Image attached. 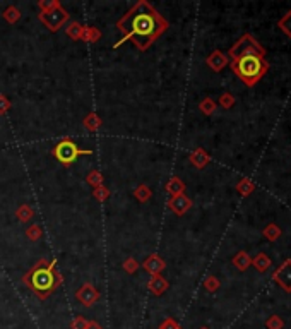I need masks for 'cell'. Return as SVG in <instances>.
<instances>
[{"instance_id": "1", "label": "cell", "mask_w": 291, "mask_h": 329, "mask_svg": "<svg viewBox=\"0 0 291 329\" xmlns=\"http://www.w3.org/2000/svg\"><path fill=\"white\" fill-rule=\"evenodd\" d=\"M117 28L122 33V40L117 43L115 48L124 41L134 40V45L139 50H146L151 43L166 31L168 23L163 19L161 14H158L156 9L144 0H139L136 6L117 21Z\"/></svg>"}, {"instance_id": "2", "label": "cell", "mask_w": 291, "mask_h": 329, "mask_svg": "<svg viewBox=\"0 0 291 329\" xmlns=\"http://www.w3.org/2000/svg\"><path fill=\"white\" fill-rule=\"evenodd\" d=\"M23 283L38 298L45 300L62 285V276L57 271V262L40 259L34 266L23 276Z\"/></svg>"}, {"instance_id": "3", "label": "cell", "mask_w": 291, "mask_h": 329, "mask_svg": "<svg viewBox=\"0 0 291 329\" xmlns=\"http://www.w3.org/2000/svg\"><path fill=\"white\" fill-rule=\"evenodd\" d=\"M231 69L242 79V82H245L249 88H252L266 76V72L269 71V64L266 59L257 53H247L231 60Z\"/></svg>"}, {"instance_id": "4", "label": "cell", "mask_w": 291, "mask_h": 329, "mask_svg": "<svg viewBox=\"0 0 291 329\" xmlns=\"http://www.w3.org/2000/svg\"><path fill=\"white\" fill-rule=\"evenodd\" d=\"M82 154L89 156V154H93V151L79 148V146H77L72 139H62L53 148V156L57 158V161L62 163L64 167H69V164H72L77 158L82 156Z\"/></svg>"}, {"instance_id": "5", "label": "cell", "mask_w": 291, "mask_h": 329, "mask_svg": "<svg viewBox=\"0 0 291 329\" xmlns=\"http://www.w3.org/2000/svg\"><path fill=\"white\" fill-rule=\"evenodd\" d=\"M247 53H257V55H260V57H264V55H266L264 46L260 45V43L255 40L254 36H252V34H243L240 40L235 43V45L228 51V55H229V59H231V60L242 57V55H247Z\"/></svg>"}, {"instance_id": "6", "label": "cell", "mask_w": 291, "mask_h": 329, "mask_svg": "<svg viewBox=\"0 0 291 329\" xmlns=\"http://www.w3.org/2000/svg\"><path fill=\"white\" fill-rule=\"evenodd\" d=\"M38 17H40V21L50 29V31H59V29L62 28V24L69 19V14L64 11L62 6H60L59 9H53V11H50V12H40Z\"/></svg>"}, {"instance_id": "7", "label": "cell", "mask_w": 291, "mask_h": 329, "mask_svg": "<svg viewBox=\"0 0 291 329\" xmlns=\"http://www.w3.org/2000/svg\"><path fill=\"white\" fill-rule=\"evenodd\" d=\"M76 298L79 300L81 305L84 307H93L98 302L99 292L93 283H84L82 287L76 292Z\"/></svg>"}, {"instance_id": "8", "label": "cell", "mask_w": 291, "mask_h": 329, "mask_svg": "<svg viewBox=\"0 0 291 329\" xmlns=\"http://www.w3.org/2000/svg\"><path fill=\"white\" fill-rule=\"evenodd\" d=\"M272 278L281 288L284 290L286 293H291V259H286V261L281 264L279 267L274 271Z\"/></svg>"}, {"instance_id": "9", "label": "cell", "mask_w": 291, "mask_h": 329, "mask_svg": "<svg viewBox=\"0 0 291 329\" xmlns=\"http://www.w3.org/2000/svg\"><path fill=\"white\" fill-rule=\"evenodd\" d=\"M168 207L178 216H184L187 211L192 207V201L185 196V194H180V196H173L170 201H168Z\"/></svg>"}, {"instance_id": "10", "label": "cell", "mask_w": 291, "mask_h": 329, "mask_svg": "<svg viewBox=\"0 0 291 329\" xmlns=\"http://www.w3.org/2000/svg\"><path fill=\"white\" fill-rule=\"evenodd\" d=\"M206 64L211 67V71L214 72H221L224 67L228 66V55L223 53L221 50H214L209 57L206 59Z\"/></svg>"}, {"instance_id": "11", "label": "cell", "mask_w": 291, "mask_h": 329, "mask_svg": "<svg viewBox=\"0 0 291 329\" xmlns=\"http://www.w3.org/2000/svg\"><path fill=\"white\" fill-rule=\"evenodd\" d=\"M164 266H166V264H164V261L161 257H159L158 254H153V255H149V257L146 259L144 261V269L149 272V275H159V272H161L163 269H164Z\"/></svg>"}, {"instance_id": "12", "label": "cell", "mask_w": 291, "mask_h": 329, "mask_svg": "<svg viewBox=\"0 0 291 329\" xmlns=\"http://www.w3.org/2000/svg\"><path fill=\"white\" fill-rule=\"evenodd\" d=\"M147 287H149V290H151V293H153V295L159 297V295H163V293L168 290V281L164 280L161 275H154L153 278L149 280Z\"/></svg>"}, {"instance_id": "13", "label": "cell", "mask_w": 291, "mask_h": 329, "mask_svg": "<svg viewBox=\"0 0 291 329\" xmlns=\"http://www.w3.org/2000/svg\"><path fill=\"white\" fill-rule=\"evenodd\" d=\"M189 159L195 168H199V170H201V168H204L207 163H209L211 156L207 154V151H204L202 148H197V149H194L192 153H190Z\"/></svg>"}, {"instance_id": "14", "label": "cell", "mask_w": 291, "mask_h": 329, "mask_svg": "<svg viewBox=\"0 0 291 329\" xmlns=\"http://www.w3.org/2000/svg\"><path fill=\"white\" fill-rule=\"evenodd\" d=\"M166 192L170 194V196H180V194L185 192V184L182 182L178 177H171L170 180H168L166 184Z\"/></svg>"}, {"instance_id": "15", "label": "cell", "mask_w": 291, "mask_h": 329, "mask_svg": "<svg viewBox=\"0 0 291 329\" xmlns=\"http://www.w3.org/2000/svg\"><path fill=\"white\" fill-rule=\"evenodd\" d=\"M231 261H233V264H235V267H237V269L247 271V269H249V266L252 264V257L245 252V250H240V252H238V254L231 259Z\"/></svg>"}, {"instance_id": "16", "label": "cell", "mask_w": 291, "mask_h": 329, "mask_svg": "<svg viewBox=\"0 0 291 329\" xmlns=\"http://www.w3.org/2000/svg\"><path fill=\"white\" fill-rule=\"evenodd\" d=\"M252 264H254L255 269H257V271L264 272V271H267L269 267H271V257H269L267 254L260 252V254L255 255L254 259H252Z\"/></svg>"}, {"instance_id": "17", "label": "cell", "mask_w": 291, "mask_h": 329, "mask_svg": "<svg viewBox=\"0 0 291 329\" xmlns=\"http://www.w3.org/2000/svg\"><path fill=\"white\" fill-rule=\"evenodd\" d=\"M254 189H255V185L250 179H242L237 184V190H238V194H240L242 197H249L250 194L254 192Z\"/></svg>"}, {"instance_id": "18", "label": "cell", "mask_w": 291, "mask_h": 329, "mask_svg": "<svg viewBox=\"0 0 291 329\" xmlns=\"http://www.w3.org/2000/svg\"><path fill=\"white\" fill-rule=\"evenodd\" d=\"M99 125H101V119L94 114V112H91V114L86 115V119H84V127L88 129V131H98L99 129Z\"/></svg>"}, {"instance_id": "19", "label": "cell", "mask_w": 291, "mask_h": 329, "mask_svg": "<svg viewBox=\"0 0 291 329\" xmlns=\"http://www.w3.org/2000/svg\"><path fill=\"white\" fill-rule=\"evenodd\" d=\"M281 228L277 227L276 223H271V225H267L266 228H264V237L269 240V242H276L277 239L281 237Z\"/></svg>"}, {"instance_id": "20", "label": "cell", "mask_w": 291, "mask_h": 329, "mask_svg": "<svg viewBox=\"0 0 291 329\" xmlns=\"http://www.w3.org/2000/svg\"><path fill=\"white\" fill-rule=\"evenodd\" d=\"M99 38H101V31H99V29H96V28H84L81 40L89 41V43H94V41H98Z\"/></svg>"}, {"instance_id": "21", "label": "cell", "mask_w": 291, "mask_h": 329, "mask_svg": "<svg viewBox=\"0 0 291 329\" xmlns=\"http://www.w3.org/2000/svg\"><path fill=\"white\" fill-rule=\"evenodd\" d=\"M277 26H279V29L286 34V36L291 38V11H288L283 17H281Z\"/></svg>"}, {"instance_id": "22", "label": "cell", "mask_w": 291, "mask_h": 329, "mask_svg": "<svg viewBox=\"0 0 291 329\" xmlns=\"http://www.w3.org/2000/svg\"><path fill=\"white\" fill-rule=\"evenodd\" d=\"M16 216L19 218V222L26 223V222H29V220L33 218L34 213H33V209L28 204H23V206H19V209L16 211Z\"/></svg>"}, {"instance_id": "23", "label": "cell", "mask_w": 291, "mask_h": 329, "mask_svg": "<svg viewBox=\"0 0 291 329\" xmlns=\"http://www.w3.org/2000/svg\"><path fill=\"white\" fill-rule=\"evenodd\" d=\"M82 31H84V28H82L79 23H71V26L65 29L67 36H71L72 40H81V38H82Z\"/></svg>"}, {"instance_id": "24", "label": "cell", "mask_w": 291, "mask_h": 329, "mask_svg": "<svg viewBox=\"0 0 291 329\" xmlns=\"http://www.w3.org/2000/svg\"><path fill=\"white\" fill-rule=\"evenodd\" d=\"M199 108H201V112L204 115H212L216 110V103L212 98H204L201 103H199Z\"/></svg>"}, {"instance_id": "25", "label": "cell", "mask_w": 291, "mask_h": 329, "mask_svg": "<svg viewBox=\"0 0 291 329\" xmlns=\"http://www.w3.org/2000/svg\"><path fill=\"white\" fill-rule=\"evenodd\" d=\"M136 197L139 199V202H146V201H149V197L153 196V192H151V189L147 187V185H139V187L136 189Z\"/></svg>"}, {"instance_id": "26", "label": "cell", "mask_w": 291, "mask_h": 329, "mask_svg": "<svg viewBox=\"0 0 291 329\" xmlns=\"http://www.w3.org/2000/svg\"><path fill=\"white\" fill-rule=\"evenodd\" d=\"M221 287V283H219V280L216 278L214 275H211V276H207L206 281H204V288L207 290V292H211V293H214L216 290H218Z\"/></svg>"}, {"instance_id": "27", "label": "cell", "mask_w": 291, "mask_h": 329, "mask_svg": "<svg viewBox=\"0 0 291 329\" xmlns=\"http://www.w3.org/2000/svg\"><path fill=\"white\" fill-rule=\"evenodd\" d=\"M266 327L267 329H283L284 327V321L279 317V315H271V317L266 321Z\"/></svg>"}, {"instance_id": "28", "label": "cell", "mask_w": 291, "mask_h": 329, "mask_svg": "<svg viewBox=\"0 0 291 329\" xmlns=\"http://www.w3.org/2000/svg\"><path fill=\"white\" fill-rule=\"evenodd\" d=\"M4 17H6V21H9L11 24H14L16 21H19L21 11L16 7H9V9H6V12H4Z\"/></svg>"}, {"instance_id": "29", "label": "cell", "mask_w": 291, "mask_h": 329, "mask_svg": "<svg viewBox=\"0 0 291 329\" xmlns=\"http://www.w3.org/2000/svg\"><path fill=\"white\" fill-rule=\"evenodd\" d=\"M88 184L93 185L94 189L99 187V185H103V175L99 173L98 170H93L88 173Z\"/></svg>"}, {"instance_id": "30", "label": "cell", "mask_w": 291, "mask_h": 329, "mask_svg": "<svg viewBox=\"0 0 291 329\" xmlns=\"http://www.w3.org/2000/svg\"><path fill=\"white\" fill-rule=\"evenodd\" d=\"M38 7L41 9V12H50V11H53V9H59L60 2H57V0H40V2H38Z\"/></svg>"}, {"instance_id": "31", "label": "cell", "mask_w": 291, "mask_h": 329, "mask_svg": "<svg viewBox=\"0 0 291 329\" xmlns=\"http://www.w3.org/2000/svg\"><path fill=\"white\" fill-rule=\"evenodd\" d=\"M219 105L224 108V110H229V108L235 106V96L231 93H224L219 96Z\"/></svg>"}, {"instance_id": "32", "label": "cell", "mask_w": 291, "mask_h": 329, "mask_svg": "<svg viewBox=\"0 0 291 329\" xmlns=\"http://www.w3.org/2000/svg\"><path fill=\"white\" fill-rule=\"evenodd\" d=\"M41 235H43V230L40 225H31V227L26 230V237H28L29 240H38Z\"/></svg>"}, {"instance_id": "33", "label": "cell", "mask_w": 291, "mask_h": 329, "mask_svg": "<svg viewBox=\"0 0 291 329\" xmlns=\"http://www.w3.org/2000/svg\"><path fill=\"white\" fill-rule=\"evenodd\" d=\"M93 196L96 197L98 201H105V199H108V196H110V190H108L106 187H103V185H99V187L94 189Z\"/></svg>"}, {"instance_id": "34", "label": "cell", "mask_w": 291, "mask_h": 329, "mask_svg": "<svg viewBox=\"0 0 291 329\" xmlns=\"http://www.w3.org/2000/svg\"><path fill=\"white\" fill-rule=\"evenodd\" d=\"M137 267H139V262L136 261V259H132V257H129L127 261L124 262V269L129 272V275H134V272L137 271Z\"/></svg>"}, {"instance_id": "35", "label": "cell", "mask_w": 291, "mask_h": 329, "mask_svg": "<svg viewBox=\"0 0 291 329\" xmlns=\"http://www.w3.org/2000/svg\"><path fill=\"white\" fill-rule=\"evenodd\" d=\"M159 329H182L180 327V324H178L175 319H171V317H168L166 321H163L161 322V326H159Z\"/></svg>"}, {"instance_id": "36", "label": "cell", "mask_w": 291, "mask_h": 329, "mask_svg": "<svg viewBox=\"0 0 291 329\" xmlns=\"http://www.w3.org/2000/svg\"><path fill=\"white\" fill-rule=\"evenodd\" d=\"M86 326H88V321L82 315H77L72 321V329H86Z\"/></svg>"}, {"instance_id": "37", "label": "cell", "mask_w": 291, "mask_h": 329, "mask_svg": "<svg viewBox=\"0 0 291 329\" xmlns=\"http://www.w3.org/2000/svg\"><path fill=\"white\" fill-rule=\"evenodd\" d=\"M9 108H11V101H9L6 96H2V94H0V115L6 114Z\"/></svg>"}, {"instance_id": "38", "label": "cell", "mask_w": 291, "mask_h": 329, "mask_svg": "<svg viewBox=\"0 0 291 329\" xmlns=\"http://www.w3.org/2000/svg\"><path fill=\"white\" fill-rule=\"evenodd\" d=\"M86 329H103V327H101V324H98L96 321H88Z\"/></svg>"}, {"instance_id": "39", "label": "cell", "mask_w": 291, "mask_h": 329, "mask_svg": "<svg viewBox=\"0 0 291 329\" xmlns=\"http://www.w3.org/2000/svg\"><path fill=\"white\" fill-rule=\"evenodd\" d=\"M199 329H209V327H206V326H202V327H199Z\"/></svg>"}]
</instances>
